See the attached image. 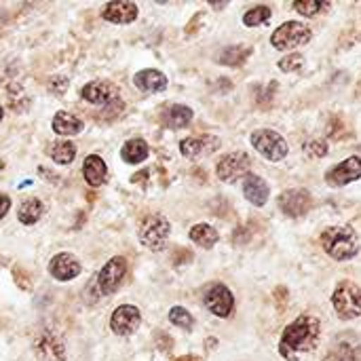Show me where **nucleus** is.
<instances>
[{
  "label": "nucleus",
  "mask_w": 361,
  "mask_h": 361,
  "mask_svg": "<svg viewBox=\"0 0 361 361\" xmlns=\"http://www.w3.org/2000/svg\"><path fill=\"white\" fill-rule=\"evenodd\" d=\"M322 336V322L315 315H300L292 322L279 338V355L286 361H298L300 355H309L317 349Z\"/></svg>",
  "instance_id": "nucleus-1"
},
{
  "label": "nucleus",
  "mask_w": 361,
  "mask_h": 361,
  "mask_svg": "<svg viewBox=\"0 0 361 361\" xmlns=\"http://www.w3.org/2000/svg\"><path fill=\"white\" fill-rule=\"evenodd\" d=\"M322 247L324 252L336 260L347 262L360 254V237L351 226H330L322 233Z\"/></svg>",
  "instance_id": "nucleus-2"
},
{
  "label": "nucleus",
  "mask_w": 361,
  "mask_h": 361,
  "mask_svg": "<svg viewBox=\"0 0 361 361\" xmlns=\"http://www.w3.org/2000/svg\"><path fill=\"white\" fill-rule=\"evenodd\" d=\"M332 307L343 322L357 319L361 315V288L355 281L343 279L332 292Z\"/></svg>",
  "instance_id": "nucleus-3"
},
{
  "label": "nucleus",
  "mask_w": 361,
  "mask_h": 361,
  "mask_svg": "<svg viewBox=\"0 0 361 361\" xmlns=\"http://www.w3.org/2000/svg\"><path fill=\"white\" fill-rule=\"evenodd\" d=\"M313 38V30L302 21H286L271 34V44L279 51H290L307 44Z\"/></svg>",
  "instance_id": "nucleus-4"
},
{
  "label": "nucleus",
  "mask_w": 361,
  "mask_h": 361,
  "mask_svg": "<svg viewBox=\"0 0 361 361\" xmlns=\"http://www.w3.org/2000/svg\"><path fill=\"white\" fill-rule=\"evenodd\" d=\"M171 233V224L165 216L152 214L140 224V243L152 252H161L167 245Z\"/></svg>",
  "instance_id": "nucleus-5"
},
{
  "label": "nucleus",
  "mask_w": 361,
  "mask_h": 361,
  "mask_svg": "<svg viewBox=\"0 0 361 361\" xmlns=\"http://www.w3.org/2000/svg\"><path fill=\"white\" fill-rule=\"evenodd\" d=\"M252 146L271 163H279L288 157V142L273 129H256L250 137Z\"/></svg>",
  "instance_id": "nucleus-6"
},
{
  "label": "nucleus",
  "mask_w": 361,
  "mask_h": 361,
  "mask_svg": "<svg viewBox=\"0 0 361 361\" xmlns=\"http://www.w3.org/2000/svg\"><path fill=\"white\" fill-rule=\"evenodd\" d=\"M125 273H127V260H125L123 256L110 258V260L102 267V271L97 273V277H95V281H93V292H95V296L102 298V296H110L112 292H116V288H118V283L123 281Z\"/></svg>",
  "instance_id": "nucleus-7"
},
{
  "label": "nucleus",
  "mask_w": 361,
  "mask_h": 361,
  "mask_svg": "<svg viewBox=\"0 0 361 361\" xmlns=\"http://www.w3.org/2000/svg\"><path fill=\"white\" fill-rule=\"evenodd\" d=\"M203 305L220 319H228L235 311V296L224 283H212L203 292Z\"/></svg>",
  "instance_id": "nucleus-8"
},
{
  "label": "nucleus",
  "mask_w": 361,
  "mask_h": 361,
  "mask_svg": "<svg viewBox=\"0 0 361 361\" xmlns=\"http://www.w3.org/2000/svg\"><path fill=\"white\" fill-rule=\"evenodd\" d=\"M250 167H252V159L250 154L237 150V152H228L224 154L218 165H216V176L222 182H237L245 176H250Z\"/></svg>",
  "instance_id": "nucleus-9"
},
{
  "label": "nucleus",
  "mask_w": 361,
  "mask_h": 361,
  "mask_svg": "<svg viewBox=\"0 0 361 361\" xmlns=\"http://www.w3.org/2000/svg\"><path fill=\"white\" fill-rule=\"evenodd\" d=\"M277 203H279V209L288 218H302V216H307L311 212L313 197L305 188H290V190H286V192L279 195Z\"/></svg>",
  "instance_id": "nucleus-10"
},
{
  "label": "nucleus",
  "mask_w": 361,
  "mask_h": 361,
  "mask_svg": "<svg viewBox=\"0 0 361 361\" xmlns=\"http://www.w3.org/2000/svg\"><path fill=\"white\" fill-rule=\"evenodd\" d=\"M361 178V157H349L326 171V184L332 188H343Z\"/></svg>",
  "instance_id": "nucleus-11"
},
{
  "label": "nucleus",
  "mask_w": 361,
  "mask_h": 361,
  "mask_svg": "<svg viewBox=\"0 0 361 361\" xmlns=\"http://www.w3.org/2000/svg\"><path fill=\"white\" fill-rule=\"evenodd\" d=\"M142 324V313L135 305H121L110 315V328L116 336H131Z\"/></svg>",
  "instance_id": "nucleus-12"
},
{
  "label": "nucleus",
  "mask_w": 361,
  "mask_h": 361,
  "mask_svg": "<svg viewBox=\"0 0 361 361\" xmlns=\"http://www.w3.org/2000/svg\"><path fill=\"white\" fill-rule=\"evenodd\" d=\"M324 361H361V345L353 334L336 336Z\"/></svg>",
  "instance_id": "nucleus-13"
},
{
  "label": "nucleus",
  "mask_w": 361,
  "mask_h": 361,
  "mask_svg": "<svg viewBox=\"0 0 361 361\" xmlns=\"http://www.w3.org/2000/svg\"><path fill=\"white\" fill-rule=\"evenodd\" d=\"M80 271H82L80 262L68 252L55 254L49 262V275L57 281H72L80 275Z\"/></svg>",
  "instance_id": "nucleus-14"
},
{
  "label": "nucleus",
  "mask_w": 361,
  "mask_h": 361,
  "mask_svg": "<svg viewBox=\"0 0 361 361\" xmlns=\"http://www.w3.org/2000/svg\"><path fill=\"white\" fill-rule=\"evenodd\" d=\"M137 4L135 2H129V0H112L108 4H104L102 8V17L110 23H118V25H125V23H131L137 19Z\"/></svg>",
  "instance_id": "nucleus-15"
},
{
  "label": "nucleus",
  "mask_w": 361,
  "mask_h": 361,
  "mask_svg": "<svg viewBox=\"0 0 361 361\" xmlns=\"http://www.w3.org/2000/svg\"><path fill=\"white\" fill-rule=\"evenodd\" d=\"M80 97L93 106H108L110 102H121L116 89L110 85V82H102V80H93V82H87L82 89H80Z\"/></svg>",
  "instance_id": "nucleus-16"
},
{
  "label": "nucleus",
  "mask_w": 361,
  "mask_h": 361,
  "mask_svg": "<svg viewBox=\"0 0 361 361\" xmlns=\"http://www.w3.org/2000/svg\"><path fill=\"white\" fill-rule=\"evenodd\" d=\"M34 353L38 355V360L42 361H66L63 343L57 336L49 334V332L38 336V341L34 343Z\"/></svg>",
  "instance_id": "nucleus-17"
},
{
  "label": "nucleus",
  "mask_w": 361,
  "mask_h": 361,
  "mask_svg": "<svg viewBox=\"0 0 361 361\" xmlns=\"http://www.w3.org/2000/svg\"><path fill=\"white\" fill-rule=\"evenodd\" d=\"M220 148V140L214 135H201V137H186L180 142V152L186 159H199L203 154H209Z\"/></svg>",
  "instance_id": "nucleus-18"
},
{
  "label": "nucleus",
  "mask_w": 361,
  "mask_h": 361,
  "mask_svg": "<svg viewBox=\"0 0 361 361\" xmlns=\"http://www.w3.org/2000/svg\"><path fill=\"white\" fill-rule=\"evenodd\" d=\"M269 195H271V188L260 176H256V173L245 176V180H243V197L254 207H264L267 201H269Z\"/></svg>",
  "instance_id": "nucleus-19"
},
{
  "label": "nucleus",
  "mask_w": 361,
  "mask_h": 361,
  "mask_svg": "<svg viewBox=\"0 0 361 361\" xmlns=\"http://www.w3.org/2000/svg\"><path fill=\"white\" fill-rule=\"evenodd\" d=\"M133 85L144 93H159L167 89V76L159 70H142L133 76Z\"/></svg>",
  "instance_id": "nucleus-20"
},
{
  "label": "nucleus",
  "mask_w": 361,
  "mask_h": 361,
  "mask_svg": "<svg viewBox=\"0 0 361 361\" xmlns=\"http://www.w3.org/2000/svg\"><path fill=\"white\" fill-rule=\"evenodd\" d=\"M82 176H85L87 184L93 186V188L106 184V180H108V167H106L104 159L97 157V154H89L85 159V163H82Z\"/></svg>",
  "instance_id": "nucleus-21"
},
{
  "label": "nucleus",
  "mask_w": 361,
  "mask_h": 361,
  "mask_svg": "<svg viewBox=\"0 0 361 361\" xmlns=\"http://www.w3.org/2000/svg\"><path fill=\"white\" fill-rule=\"evenodd\" d=\"M51 127H53V131H55L57 135L68 137V135L80 133V131L85 129V123H82L80 118H76L74 114H70V112H66V110H59V112L53 116Z\"/></svg>",
  "instance_id": "nucleus-22"
},
{
  "label": "nucleus",
  "mask_w": 361,
  "mask_h": 361,
  "mask_svg": "<svg viewBox=\"0 0 361 361\" xmlns=\"http://www.w3.org/2000/svg\"><path fill=\"white\" fill-rule=\"evenodd\" d=\"M150 154V148L148 144L142 140V137H133L129 142L123 144L121 148V159L129 165H137V163H144Z\"/></svg>",
  "instance_id": "nucleus-23"
},
{
  "label": "nucleus",
  "mask_w": 361,
  "mask_h": 361,
  "mask_svg": "<svg viewBox=\"0 0 361 361\" xmlns=\"http://www.w3.org/2000/svg\"><path fill=\"white\" fill-rule=\"evenodd\" d=\"M252 55V49L250 47H243V44H235V47H226L220 51V55L216 57L218 63L222 66H228V68H239L243 66Z\"/></svg>",
  "instance_id": "nucleus-24"
},
{
  "label": "nucleus",
  "mask_w": 361,
  "mask_h": 361,
  "mask_svg": "<svg viewBox=\"0 0 361 361\" xmlns=\"http://www.w3.org/2000/svg\"><path fill=\"white\" fill-rule=\"evenodd\" d=\"M192 110L188 106H182V104H173L165 110L163 118H165V125L171 127V129H184L190 125L192 121Z\"/></svg>",
  "instance_id": "nucleus-25"
},
{
  "label": "nucleus",
  "mask_w": 361,
  "mask_h": 361,
  "mask_svg": "<svg viewBox=\"0 0 361 361\" xmlns=\"http://www.w3.org/2000/svg\"><path fill=\"white\" fill-rule=\"evenodd\" d=\"M42 212H44L42 201L30 197V199H25V201L19 205V209H17V220H19L21 224H25V226H32V224H36V222L40 220Z\"/></svg>",
  "instance_id": "nucleus-26"
},
{
  "label": "nucleus",
  "mask_w": 361,
  "mask_h": 361,
  "mask_svg": "<svg viewBox=\"0 0 361 361\" xmlns=\"http://www.w3.org/2000/svg\"><path fill=\"white\" fill-rule=\"evenodd\" d=\"M188 237L192 239V243H197L203 250H212L218 243V239H220L218 231L214 226H209V224H195L190 228Z\"/></svg>",
  "instance_id": "nucleus-27"
},
{
  "label": "nucleus",
  "mask_w": 361,
  "mask_h": 361,
  "mask_svg": "<svg viewBox=\"0 0 361 361\" xmlns=\"http://www.w3.org/2000/svg\"><path fill=\"white\" fill-rule=\"evenodd\" d=\"M47 154L57 163V165H70L74 159H76V146L68 140H59V142H53L49 148H47Z\"/></svg>",
  "instance_id": "nucleus-28"
},
{
  "label": "nucleus",
  "mask_w": 361,
  "mask_h": 361,
  "mask_svg": "<svg viewBox=\"0 0 361 361\" xmlns=\"http://www.w3.org/2000/svg\"><path fill=\"white\" fill-rule=\"evenodd\" d=\"M271 15H273V11H271L267 4H258V6H252L250 11H245L243 23H245L247 27H258V25L267 23V21L271 19Z\"/></svg>",
  "instance_id": "nucleus-29"
},
{
  "label": "nucleus",
  "mask_w": 361,
  "mask_h": 361,
  "mask_svg": "<svg viewBox=\"0 0 361 361\" xmlns=\"http://www.w3.org/2000/svg\"><path fill=\"white\" fill-rule=\"evenodd\" d=\"M292 6L302 17H317L322 11H330V2H322V0H300V2H294Z\"/></svg>",
  "instance_id": "nucleus-30"
},
{
  "label": "nucleus",
  "mask_w": 361,
  "mask_h": 361,
  "mask_svg": "<svg viewBox=\"0 0 361 361\" xmlns=\"http://www.w3.org/2000/svg\"><path fill=\"white\" fill-rule=\"evenodd\" d=\"M169 322L182 330H192V326H195V317L184 307H173L169 311Z\"/></svg>",
  "instance_id": "nucleus-31"
},
{
  "label": "nucleus",
  "mask_w": 361,
  "mask_h": 361,
  "mask_svg": "<svg viewBox=\"0 0 361 361\" xmlns=\"http://www.w3.org/2000/svg\"><path fill=\"white\" fill-rule=\"evenodd\" d=\"M305 66V57L300 55V53H290V55H286L281 61H279V70L281 72H296V70H300Z\"/></svg>",
  "instance_id": "nucleus-32"
},
{
  "label": "nucleus",
  "mask_w": 361,
  "mask_h": 361,
  "mask_svg": "<svg viewBox=\"0 0 361 361\" xmlns=\"http://www.w3.org/2000/svg\"><path fill=\"white\" fill-rule=\"evenodd\" d=\"M305 152L309 157H317V159H324L328 154V142L326 140H311L305 144Z\"/></svg>",
  "instance_id": "nucleus-33"
},
{
  "label": "nucleus",
  "mask_w": 361,
  "mask_h": 361,
  "mask_svg": "<svg viewBox=\"0 0 361 361\" xmlns=\"http://www.w3.org/2000/svg\"><path fill=\"white\" fill-rule=\"evenodd\" d=\"M13 279H15L17 288H21V290H30V288H32L30 277H27V275H25V271H23V269H19V267H15V271H13Z\"/></svg>",
  "instance_id": "nucleus-34"
},
{
  "label": "nucleus",
  "mask_w": 361,
  "mask_h": 361,
  "mask_svg": "<svg viewBox=\"0 0 361 361\" xmlns=\"http://www.w3.org/2000/svg\"><path fill=\"white\" fill-rule=\"evenodd\" d=\"M8 209H11V199H8V195L0 192V220L8 214Z\"/></svg>",
  "instance_id": "nucleus-35"
},
{
  "label": "nucleus",
  "mask_w": 361,
  "mask_h": 361,
  "mask_svg": "<svg viewBox=\"0 0 361 361\" xmlns=\"http://www.w3.org/2000/svg\"><path fill=\"white\" fill-rule=\"evenodd\" d=\"M148 176H150V171H148V169H142L137 176H133V178H131V182H133V184H142V182H146V178H148Z\"/></svg>",
  "instance_id": "nucleus-36"
},
{
  "label": "nucleus",
  "mask_w": 361,
  "mask_h": 361,
  "mask_svg": "<svg viewBox=\"0 0 361 361\" xmlns=\"http://www.w3.org/2000/svg\"><path fill=\"white\" fill-rule=\"evenodd\" d=\"M176 361H203L201 357H197V355H182V357H178Z\"/></svg>",
  "instance_id": "nucleus-37"
},
{
  "label": "nucleus",
  "mask_w": 361,
  "mask_h": 361,
  "mask_svg": "<svg viewBox=\"0 0 361 361\" xmlns=\"http://www.w3.org/2000/svg\"><path fill=\"white\" fill-rule=\"evenodd\" d=\"M2 116H4V110H2V106H0V121H2Z\"/></svg>",
  "instance_id": "nucleus-38"
},
{
  "label": "nucleus",
  "mask_w": 361,
  "mask_h": 361,
  "mask_svg": "<svg viewBox=\"0 0 361 361\" xmlns=\"http://www.w3.org/2000/svg\"><path fill=\"white\" fill-rule=\"evenodd\" d=\"M360 89H361V80H360Z\"/></svg>",
  "instance_id": "nucleus-39"
}]
</instances>
